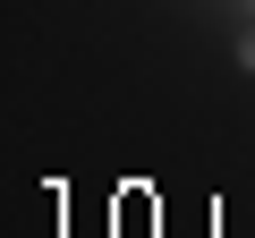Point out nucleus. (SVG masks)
I'll use <instances>...</instances> for the list:
<instances>
[{
  "instance_id": "1",
  "label": "nucleus",
  "mask_w": 255,
  "mask_h": 238,
  "mask_svg": "<svg viewBox=\"0 0 255 238\" xmlns=\"http://www.w3.org/2000/svg\"><path fill=\"white\" fill-rule=\"evenodd\" d=\"M238 60H247V68H255V34H247V43H238Z\"/></svg>"
}]
</instances>
